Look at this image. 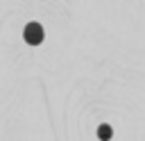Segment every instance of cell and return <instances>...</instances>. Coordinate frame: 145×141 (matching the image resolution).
<instances>
[{
    "mask_svg": "<svg viewBox=\"0 0 145 141\" xmlns=\"http://www.w3.org/2000/svg\"><path fill=\"white\" fill-rule=\"evenodd\" d=\"M43 27L39 25V23H27L25 25V30H23V39L29 43V45H39L41 41H43Z\"/></svg>",
    "mask_w": 145,
    "mask_h": 141,
    "instance_id": "cell-1",
    "label": "cell"
},
{
    "mask_svg": "<svg viewBox=\"0 0 145 141\" xmlns=\"http://www.w3.org/2000/svg\"><path fill=\"white\" fill-rule=\"evenodd\" d=\"M111 136H113V130H111V125L102 123V125L97 127V139H100V141H109Z\"/></svg>",
    "mask_w": 145,
    "mask_h": 141,
    "instance_id": "cell-2",
    "label": "cell"
}]
</instances>
